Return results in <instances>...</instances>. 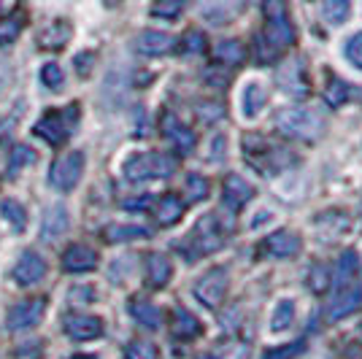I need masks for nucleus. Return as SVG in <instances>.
Returning <instances> with one entry per match:
<instances>
[{
    "mask_svg": "<svg viewBox=\"0 0 362 359\" xmlns=\"http://www.w3.org/2000/svg\"><path fill=\"white\" fill-rule=\"evenodd\" d=\"M276 127L289 138H300V141H314L325 130L322 114L311 108H284L276 117Z\"/></svg>",
    "mask_w": 362,
    "mask_h": 359,
    "instance_id": "obj_1",
    "label": "nucleus"
},
{
    "mask_svg": "<svg viewBox=\"0 0 362 359\" xmlns=\"http://www.w3.org/2000/svg\"><path fill=\"white\" fill-rule=\"evenodd\" d=\"M176 173V160L170 154H138L124 165V176L130 181H146V179H168Z\"/></svg>",
    "mask_w": 362,
    "mask_h": 359,
    "instance_id": "obj_2",
    "label": "nucleus"
},
{
    "mask_svg": "<svg viewBox=\"0 0 362 359\" xmlns=\"http://www.w3.org/2000/svg\"><path fill=\"white\" fill-rule=\"evenodd\" d=\"M81 173H84V154L81 151H68V154L54 160L49 179L60 192H71L81 179Z\"/></svg>",
    "mask_w": 362,
    "mask_h": 359,
    "instance_id": "obj_3",
    "label": "nucleus"
},
{
    "mask_svg": "<svg viewBox=\"0 0 362 359\" xmlns=\"http://www.w3.org/2000/svg\"><path fill=\"white\" fill-rule=\"evenodd\" d=\"M192 292H195V298L200 300L206 308H216L227 292V270L225 268L209 270L206 276L197 278V284Z\"/></svg>",
    "mask_w": 362,
    "mask_h": 359,
    "instance_id": "obj_4",
    "label": "nucleus"
},
{
    "mask_svg": "<svg viewBox=\"0 0 362 359\" xmlns=\"http://www.w3.org/2000/svg\"><path fill=\"white\" fill-rule=\"evenodd\" d=\"M44 311H46L44 298H30L16 302L14 308L8 311V329H14V332H19V329H33L41 322Z\"/></svg>",
    "mask_w": 362,
    "mask_h": 359,
    "instance_id": "obj_5",
    "label": "nucleus"
},
{
    "mask_svg": "<svg viewBox=\"0 0 362 359\" xmlns=\"http://www.w3.org/2000/svg\"><path fill=\"white\" fill-rule=\"evenodd\" d=\"M192 243L197 246L200 254H211V252L225 246V235H222V230L216 225V213H206L197 222L195 230H192Z\"/></svg>",
    "mask_w": 362,
    "mask_h": 359,
    "instance_id": "obj_6",
    "label": "nucleus"
},
{
    "mask_svg": "<svg viewBox=\"0 0 362 359\" xmlns=\"http://www.w3.org/2000/svg\"><path fill=\"white\" fill-rule=\"evenodd\" d=\"M362 305V286L360 284H346L338 286V292L332 295L330 305H327V319L338 322V319H346Z\"/></svg>",
    "mask_w": 362,
    "mask_h": 359,
    "instance_id": "obj_7",
    "label": "nucleus"
},
{
    "mask_svg": "<svg viewBox=\"0 0 362 359\" xmlns=\"http://www.w3.org/2000/svg\"><path fill=\"white\" fill-rule=\"evenodd\" d=\"M265 14H268V38H271L273 46H287L292 44V38H295V30H292V25H289L287 14H284V6L281 3H268L265 6Z\"/></svg>",
    "mask_w": 362,
    "mask_h": 359,
    "instance_id": "obj_8",
    "label": "nucleus"
},
{
    "mask_svg": "<svg viewBox=\"0 0 362 359\" xmlns=\"http://www.w3.org/2000/svg\"><path fill=\"white\" fill-rule=\"evenodd\" d=\"M268 103V90L259 78H249L243 81V90H241V114L243 119H257L259 111L265 108Z\"/></svg>",
    "mask_w": 362,
    "mask_h": 359,
    "instance_id": "obj_9",
    "label": "nucleus"
},
{
    "mask_svg": "<svg viewBox=\"0 0 362 359\" xmlns=\"http://www.w3.org/2000/svg\"><path fill=\"white\" fill-rule=\"evenodd\" d=\"M65 332L74 338V341H92L103 332V322L98 316H87V314H71L65 316L62 322Z\"/></svg>",
    "mask_w": 362,
    "mask_h": 359,
    "instance_id": "obj_10",
    "label": "nucleus"
},
{
    "mask_svg": "<svg viewBox=\"0 0 362 359\" xmlns=\"http://www.w3.org/2000/svg\"><path fill=\"white\" fill-rule=\"evenodd\" d=\"M46 276V262L44 257H38L35 252H25L22 259L16 262L14 268V281L19 286H33L38 284L41 278Z\"/></svg>",
    "mask_w": 362,
    "mask_h": 359,
    "instance_id": "obj_11",
    "label": "nucleus"
},
{
    "mask_svg": "<svg viewBox=\"0 0 362 359\" xmlns=\"http://www.w3.org/2000/svg\"><path fill=\"white\" fill-rule=\"evenodd\" d=\"M276 84L287 92V95H292V98H303V95L308 92L305 76H303V65L298 60L284 62V65L276 71Z\"/></svg>",
    "mask_w": 362,
    "mask_h": 359,
    "instance_id": "obj_12",
    "label": "nucleus"
},
{
    "mask_svg": "<svg viewBox=\"0 0 362 359\" xmlns=\"http://www.w3.org/2000/svg\"><path fill=\"white\" fill-rule=\"evenodd\" d=\"M62 268L68 273H87V270L98 268V252L84 246V243H76L71 246L65 254H62Z\"/></svg>",
    "mask_w": 362,
    "mask_h": 359,
    "instance_id": "obj_13",
    "label": "nucleus"
},
{
    "mask_svg": "<svg viewBox=\"0 0 362 359\" xmlns=\"http://www.w3.org/2000/svg\"><path fill=\"white\" fill-rule=\"evenodd\" d=\"M163 133H165L168 141L179 151H184V154H189V151L195 149V133H192L187 124H181L173 114H165V117H163Z\"/></svg>",
    "mask_w": 362,
    "mask_h": 359,
    "instance_id": "obj_14",
    "label": "nucleus"
},
{
    "mask_svg": "<svg viewBox=\"0 0 362 359\" xmlns=\"http://www.w3.org/2000/svg\"><path fill=\"white\" fill-rule=\"evenodd\" d=\"M136 49L141 54L160 57V54H168L173 49V38L168 33H160V30H144L136 38Z\"/></svg>",
    "mask_w": 362,
    "mask_h": 359,
    "instance_id": "obj_15",
    "label": "nucleus"
},
{
    "mask_svg": "<svg viewBox=\"0 0 362 359\" xmlns=\"http://www.w3.org/2000/svg\"><path fill=\"white\" fill-rule=\"evenodd\" d=\"M35 133L41 135L46 143L60 146L62 141L68 138V124H65L60 114H46L44 119H38V124H35Z\"/></svg>",
    "mask_w": 362,
    "mask_h": 359,
    "instance_id": "obj_16",
    "label": "nucleus"
},
{
    "mask_svg": "<svg viewBox=\"0 0 362 359\" xmlns=\"http://www.w3.org/2000/svg\"><path fill=\"white\" fill-rule=\"evenodd\" d=\"M68 225H71V219H68V211H65V206H52V208L46 211L44 225H41V238H44V240H57L60 235H65Z\"/></svg>",
    "mask_w": 362,
    "mask_h": 359,
    "instance_id": "obj_17",
    "label": "nucleus"
},
{
    "mask_svg": "<svg viewBox=\"0 0 362 359\" xmlns=\"http://www.w3.org/2000/svg\"><path fill=\"white\" fill-rule=\"evenodd\" d=\"M252 195H255V187L243 179V176L233 173V176H227L225 179V203L230 206V208L243 206L246 200H252Z\"/></svg>",
    "mask_w": 362,
    "mask_h": 359,
    "instance_id": "obj_18",
    "label": "nucleus"
},
{
    "mask_svg": "<svg viewBox=\"0 0 362 359\" xmlns=\"http://www.w3.org/2000/svg\"><path fill=\"white\" fill-rule=\"evenodd\" d=\"M265 249L273 257H292L300 252V238L292 230H279V233H273L271 238H268Z\"/></svg>",
    "mask_w": 362,
    "mask_h": 359,
    "instance_id": "obj_19",
    "label": "nucleus"
},
{
    "mask_svg": "<svg viewBox=\"0 0 362 359\" xmlns=\"http://www.w3.org/2000/svg\"><path fill=\"white\" fill-rule=\"evenodd\" d=\"M130 314H133V319H136L141 327L146 329H160V324H163L160 308L154 302H149V300H133L130 302Z\"/></svg>",
    "mask_w": 362,
    "mask_h": 359,
    "instance_id": "obj_20",
    "label": "nucleus"
},
{
    "mask_svg": "<svg viewBox=\"0 0 362 359\" xmlns=\"http://www.w3.org/2000/svg\"><path fill=\"white\" fill-rule=\"evenodd\" d=\"M146 281L154 289H160V286H165L170 281V259L165 254L146 257Z\"/></svg>",
    "mask_w": 362,
    "mask_h": 359,
    "instance_id": "obj_21",
    "label": "nucleus"
},
{
    "mask_svg": "<svg viewBox=\"0 0 362 359\" xmlns=\"http://www.w3.org/2000/svg\"><path fill=\"white\" fill-rule=\"evenodd\" d=\"M360 273V257L354 252H346L335 262V270H332V284L335 286H346L354 284V276Z\"/></svg>",
    "mask_w": 362,
    "mask_h": 359,
    "instance_id": "obj_22",
    "label": "nucleus"
},
{
    "mask_svg": "<svg viewBox=\"0 0 362 359\" xmlns=\"http://www.w3.org/2000/svg\"><path fill=\"white\" fill-rule=\"evenodd\" d=\"M295 314H298L295 300H292V298L279 300V305L273 308V316H271V332H273V335L287 332V329L295 324Z\"/></svg>",
    "mask_w": 362,
    "mask_h": 359,
    "instance_id": "obj_23",
    "label": "nucleus"
},
{
    "mask_svg": "<svg viewBox=\"0 0 362 359\" xmlns=\"http://www.w3.org/2000/svg\"><path fill=\"white\" fill-rule=\"evenodd\" d=\"M71 35H74V30H71L68 22H52V25L38 35V44L44 46V49H60V46H65L71 41Z\"/></svg>",
    "mask_w": 362,
    "mask_h": 359,
    "instance_id": "obj_24",
    "label": "nucleus"
},
{
    "mask_svg": "<svg viewBox=\"0 0 362 359\" xmlns=\"http://www.w3.org/2000/svg\"><path fill=\"white\" fill-rule=\"evenodd\" d=\"M173 335L181 338V341H189V338L200 335V322H197V316L189 314L187 308H176V314H173Z\"/></svg>",
    "mask_w": 362,
    "mask_h": 359,
    "instance_id": "obj_25",
    "label": "nucleus"
},
{
    "mask_svg": "<svg viewBox=\"0 0 362 359\" xmlns=\"http://www.w3.org/2000/svg\"><path fill=\"white\" fill-rule=\"evenodd\" d=\"M157 222L163 227H170V225H176L181 219V213H184V203H181L176 195H165L160 203H157Z\"/></svg>",
    "mask_w": 362,
    "mask_h": 359,
    "instance_id": "obj_26",
    "label": "nucleus"
},
{
    "mask_svg": "<svg viewBox=\"0 0 362 359\" xmlns=\"http://www.w3.org/2000/svg\"><path fill=\"white\" fill-rule=\"evenodd\" d=\"M103 235H106V240H111V243H122V240L149 238V230L141 225H108Z\"/></svg>",
    "mask_w": 362,
    "mask_h": 359,
    "instance_id": "obj_27",
    "label": "nucleus"
},
{
    "mask_svg": "<svg viewBox=\"0 0 362 359\" xmlns=\"http://www.w3.org/2000/svg\"><path fill=\"white\" fill-rule=\"evenodd\" d=\"M22 25H25V14H11L6 19H0V44H11L16 41V35L22 33Z\"/></svg>",
    "mask_w": 362,
    "mask_h": 359,
    "instance_id": "obj_28",
    "label": "nucleus"
},
{
    "mask_svg": "<svg viewBox=\"0 0 362 359\" xmlns=\"http://www.w3.org/2000/svg\"><path fill=\"white\" fill-rule=\"evenodd\" d=\"M0 213H3L6 222L11 227H16V230H25V225H28V213H25V208H22L16 200H3V203H0Z\"/></svg>",
    "mask_w": 362,
    "mask_h": 359,
    "instance_id": "obj_29",
    "label": "nucleus"
},
{
    "mask_svg": "<svg viewBox=\"0 0 362 359\" xmlns=\"http://www.w3.org/2000/svg\"><path fill=\"white\" fill-rule=\"evenodd\" d=\"M216 57L225 62V65H238V62L243 60V44L235 41V38L222 41V44L216 46Z\"/></svg>",
    "mask_w": 362,
    "mask_h": 359,
    "instance_id": "obj_30",
    "label": "nucleus"
},
{
    "mask_svg": "<svg viewBox=\"0 0 362 359\" xmlns=\"http://www.w3.org/2000/svg\"><path fill=\"white\" fill-rule=\"evenodd\" d=\"M344 57H346L349 65H354L357 71H362V30L351 33L344 41Z\"/></svg>",
    "mask_w": 362,
    "mask_h": 359,
    "instance_id": "obj_31",
    "label": "nucleus"
},
{
    "mask_svg": "<svg viewBox=\"0 0 362 359\" xmlns=\"http://www.w3.org/2000/svg\"><path fill=\"white\" fill-rule=\"evenodd\" d=\"M200 14L206 16L211 25H225L227 19L235 14V6H230V3H214V6H203Z\"/></svg>",
    "mask_w": 362,
    "mask_h": 359,
    "instance_id": "obj_32",
    "label": "nucleus"
},
{
    "mask_svg": "<svg viewBox=\"0 0 362 359\" xmlns=\"http://www.w3.org/2000/svg\"><path fill=\"white\" fill-rule=\"evenodd\" d=\"M346 14H349V3H344V0H327V3L322 6V16H325V22H330V25L346 22Z\"/></svg>",
    "mask_w": 362,
    "mask_h": 359,
    "instance_id": "obj_33",
    "label": "nucleus"
},
{
    "mask_svg": "<svg viewBox=\"0 0 362 359\" xmlns=\"http://www.w3.org/2000/svg\"><path fill=\"white\" fill-rule=\"evenodd\" d=\"M187 195H189V200H206L209 197V181L200 173H189L187 176Z\"/></svg>",
    "mask_w": 362,
    "mask_h": 359,
    "instance_id": "obj_34",
    "label": "nucleus"
},
{
    "mask_svg": "<svg viewBox=\"0 0 362 359\" xmlns=\"http://www.w3.org/2000/svg\"><path fill=\"white\" fill-rule=\"evenodd\" d=\"M35 163V151L30 146H16L14 154H11V165H8V170L11 173H19V167H28V165Z\"/></svg>",
    "mask_w": 362,
    "mask_h": 359,
    "instance_id": "obj_35",
    "label": "nucleus"
},
{
    "mask_svg": "<svg viewBox=\"0 0 362 359\" xmlns=\"http://www.w3.org/2000/svg\"><path fill=\"white\" fill-rule=\"evenodd\" d=\"M41 81L49 90H60L62 87V68L57 62H46L44 71H41Z\"/></svg>",
    "mask_w": 362,
    "mask_h": 359,
    "instance_id": "obj_36",
    "label": "nucleus"
},
{
    "mask_svg": "<svg viewBox=\"0 0 362 359\" xmlns=\"http://www.w3.org/2000/svg\"><path fill=\"white\" fill-rule=\"evenodd\" d=\"M346 98H349V87L344 84V81H338V78H335V81L327 84V90H325V100H327L330 105H341Z\"/></svg>",
    "mask_w": 362,
    "mask_h": 359,
    "instance_id": "obj_37",
    "label": "nucleus"
},
{
    "mask_svg": "<svg viewBox=\"0 0 362 359\" xmlns=\"http://www.w3.org/2000/svg\"><path fill=\"white\" fill-rule=\"evenodd\" d=\"M127 359H160L157 357V348L146 341H136V343L127 346Z\"/></svg>",
    "mask_w": 362,
    "mask_h": 359,
    "instance_id": "obj_38",
    "label": "nucleus"
},
{
    "mask_svg": "<svg viewBox=\"0 0 362 359\" xmlns=\"http://www.w3.org/2000/svg\"><path fill=\"white\" fill-rule=\"evenodd\" d=\"M303 351V341H298V343L292 346H281V348H271L268 354L262 359H295L298 354Z\"/></svg>",
    "mask_w": 362,
    "mask_h": 359,
    "instance_id": "obj_39",
    "label": "nucleus"
},
{
    "mask_svg": "<svg viewBox=\"0 0 362 359\" xmlns=\"http://www.w3.org/2000/svg\"><path fill=\"white\" fill-rule=\"evenodd\" d=\"M206 49V35L197 30H189L184 35V52H189V54H197V52H203Z\"/></svg>",
    "mask_w": 362,
    "mask_h": 359,
    "instance_id": "obj_40",
    "label": "nucleus"
},
{
    "mask_svg": "<svg viewBox=\"0 0 362 359\" xmlns=\"http://www.w3.org/2000/svg\"><path fill=\"white\" fill-rule=\"evenodd\" d=\"M181 8H184V6H181L179 0H176V3H157V6H151V14L170 16V19H173L176 14H181Z\"/></svg>",
    "mask_w": 362,
    "mask_h": 359,
    "instance_id": "obj_41",
    "label": "nucleus"
},
{
    "mask_svg": "<svg viewBox=\"0 0 362 359\" xmlns=\"http://www.w3.org/2000/svg\"><path fill=\"white\" fill-rule=\"evenodd\" d=\"M197 114H200V119L214 122V119H219V117H222V108H219L216 103H203V105H200V111H197Z\"/></svg>",
    "mask_w": 362,
    "mask_h": 359,
    "instance_id": "obj_42",
    "label": "nucleus"
},
{
    "mask_svg": "<svg viewBox=\"0 0 362 359\" xmlns=\"http://www.w3.org/2000/svg\"><path fill=\"white\" fill-rule=\"evenodd\" d=\"M225 149H227V138H225V135H216V138H214V143H211V151H214L211 160H214V163H219V160L225 157V154H227Z\"/></svg>",
    "mask_w": 362,
    "mask_h": 359,
    "instance_id": "obj_43",
    "label": "nucleus"
},
{
    "mask_svg": "<svg viewBox=\"0 0 362 359\" xmlns=\"http://www.w3.org/2000/svg\"><path fill=\"white\" fill-rule=\"evenodd\" d=\"M308 286H314L317 292H322V289H325V270L322 268L314 270V273L308 276Z\"/></svg>",
    "mask_w": 362,
    "mask_h": 359,
    "instance_id": "obj_44",
    "label": "nucleus"
},
{
    "mask_svg": "<svg viewBox=\"0 0 362 359\" xmlns=\"http://www.w3.org/2000/svg\"><path fill=\"white\" fill-rule=\"evenodd\" d=\"M149 206V195L136 197V200H124V208H146Z\"/></svg>",
    "mask_w": 362,
    "mask_h": 359,
    "instance_id": "obj_45",
    "label": "nucleus"
},
{
    "mask_svg": "<svg viewBox=\"0 0 362 359\" xmlns=\"http://www.w3.org/2000/svg\"><path fill=\"white\" fill-rule=\"evenodd\" d=\"M6 84H8V68H6L3 62H0V90H3Z\"/></svg>",
    "mask_w": 362,
    "mask_h": 359,
    "instance_id": "obj_46",
    "label": "nucleus"
},
{
    "mask_svg": "<svg viewBox=\"0 0 362 359\" xmlns=\"http://www.w3.org/2000/svg\"><path fill=\"white\" fill-rule=\"evenodd\" d=\"M71 359H92V357H87V354H76V357H71Z\"/></svg>",
    "mask_w": 362,
    "mask_h": 359,
    "instance_id": "obj_47",
    "label": "nucleus"
},
{
    "mask_svg": "<svg viewBox=\"0 0 362 359\" xmlns=\"http://www.w3.org/2000/svg\"><path fill=\"white\" fill-rule=\"evenodd\" d=\"M200 359H216V357H211V354H206V357H200Z\"/></svg>",
    "mask_w": 362,
    "mask_h": 359,
    "instance_id": "obj_48",
    "label": "nucleus"
}]
</instances>
